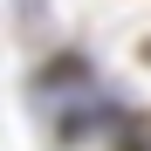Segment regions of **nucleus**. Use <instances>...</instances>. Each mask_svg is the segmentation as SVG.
<instances>
[{
	"instance_id": "nucleus-1",
	"label": "nucleus",
	"mask_w": 151,
	"mask_h": 151,
	"mask_svg": "<svg viewBox=\"0 0 151 151\" xmlns=\"http://www.w3.org/2000/svg\"><path fill=\"white\" fill-rule=\"evenodd\" d=\"M14 21H21V35H41L48 28V0H14Z\"/></svg>"
},
{
	"instance_id": "nucleus-2",
	"label": "nucleus",
	"mask_w": 151,
	"mask_h": 151,
	"mask_svg": "<svg viewBox=\"0 0 151 151\" xmlns=\"http://www.w3.org/2000/svg\"><path fill=\"white\" fill-rule=\"evenodd\" d=\"M144 55H151V41H144Z\"/></svg>"
}]
</instances>
